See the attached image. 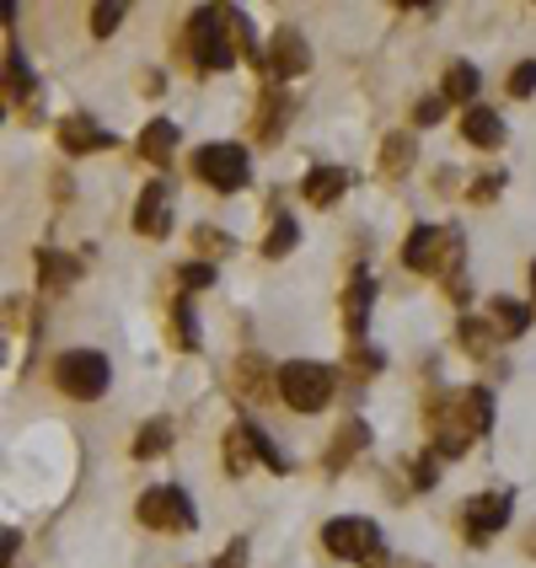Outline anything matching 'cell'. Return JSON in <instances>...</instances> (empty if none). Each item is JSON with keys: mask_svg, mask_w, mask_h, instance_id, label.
<instances>
[{"mask_svg": "<svg viewBox=\"0 0 536 568\" xmlns=\"http://www.w3.org/2000/svg\"><path fill=\"white\" fill-rule=\"evenodd\" d=\"M521 547H526V558H536V521L526 526V542H521Z\"/></svg>", "mask_w": 536, "mask_h": 568, "instance_id": "obj_41", "label": "cell"}, {"mask_svg": "<svg viewBox=\"0 0 536 568\" xmlns=\"http://www.w3.org/2000/svg\"><path fill=\"white\" fill-rule=\"evenodd\" d=\"M532 91H536V59H521L510 70V97H532Z\"/></svg>", "mask_w": 536, "mask_h": 568, "instance_id": "obj_36", "label": "cell"}, {"mask_svg": "<svg viewBox=\"0 0 536 568\" xmlns=\"http://www.w3.org/2000/svg\"><path fill=\"white\" fill-rule=\"evenodd\" d=\"M289 113H295L289 91L285 86H269L263 102H258V145H280V134L289 129Z\"/></svg>", "mask_w": 536, "mask_h": 568, "instance_id": "obj_16", "label": "cell"}, {"mask_svg": "<svg viewBox=\"0 0 536 568\" xmlns=\"http://www.w3.org/2000/svg\"><path fill=\"white\" fill-rule=\"evenodd\" d=\"M231 237L220 231V226H194V252H199V263H215V258H226L231 252Z\"/></svg>", "mask_w": 536, "mask_h": 568, "instance_id": "obj_31", "label": "cell"}, {"mask_svg": "<svg viewBox=\"0 0 536 568\" xmlns=\"http://www.w3.org/2000/svg\"><path fill=\"white\" fill-rule=\"evenodd\" d=\"M349 365H354V375H375V370H381V354L354 343V349H349Z\"/></svg>", "mask_w": 536, "mask_h": 568, "instance_id": "obj_38", "label": "cell"}, {"mask_svg": "<svg viewBox=\"0 0 536 568\" xmlns=\"http://www.w3.org/2000/svg\"><path fill=\"white\" fill-rule=\"evenodd\" d=\"M365 450H371V424H365V418H343V424H338V435H332L328 461H322V467H328V472H343V467H349L354 456H365Z\"/></svg>", "mask_w": 536, "mask_h": 568, "instance_id": "obj_17", "label": "cell"}, {"mask_svg": "<svg viewBox=\"0 0 536 568\" xmlns=\"http://www.w3.org/2000/svg\"><path fill=\"white\" fill-rule=\"evenodd\" d=\"M54 386H59L65 397H76V403H97V397L113 386V365H108V354H97V349H65V354L54 360Z\"/></svg>", "mask_w": 536, "mask_h": 568, "instance_id": "obj_4", "label": "cell"}, {"mask_svg": "<svg viewBox=\"0 0 536 568\" xmlns=\"http://www.w3.org/2000/svg\"><path fill=\"white\" fill-rule=\"evenodd\" d=\"M177 145H183V129L172 119H151L145 129H140V156L151 166H166L172 156H177Z\"/></svg>", "mask_w": 536, "mask_h": 568, "instance_id": "obj_19", "label": "cell"}, {"mask_svg": "<svg viewBox=\"0 0 536 568\" xmlns=\"http://www.w3.org/2000/svg\"><path fill=\"white\" fill-rule=\"evenodd\" d=\"M371 306H375V280L365 269H354L349 284H343V332L360 343L365 338V327H371Z\"/></svg>", "mask_w": 536, "mask_h": 568, "instance_id": "obj_12", "label": "cell"}, {"mask_svg": "<svg viewBox=\"0 0 536 568\" xmlns=\"http://www.w3.org/2000/svg\"><path fill=\"white\" fill-rule=\"evenodd\" d=\"M172 343L188 354V349H199V323H194V306H188V295H177L172 301Z\"/></svg>", "mask_w": 536, "mask_h": 568, "instance_id": "obj_28", "label": "cell"}, {"mask_svg": "<svg viewBox=\"0 0 536 568\" xmlns=\"http://www.w3.org/2000/svg\"><path fill=\"white\" fill-rule=\"evenodd\" d=\"M194 177L215 188V194H242L252 183V162L242 145H231V140H215V145H199L194 151Z\"/></svg>", "mask_w": 536, "mask_h": 568, "instance_id": "obj_7", "label": "cell"}, {"mask_svg": "<svg viewBox=\"0 0 536 568\" xmlns=\"http://www.w3.org/2000/svg\"><path fill=\"white\" fill-rule=\"evenodd\" d=\"M478 86H483L478 65H472V59H456L451 70H446V81H440V97H446V102H472Z\"/></svg>", "mask_w": 536, "mask_h": 568, "instance_id": "obj_24", "label": "cell"}, {"mask_svg": "<svg viewBox=\"0 0 536 568\" xmlns=\"http://www.w3.org/2000/svg\"><path fill=\"white\" fill-rule=\"evenodd\" d=\"M242 429H248V440H252V456H258V461H263L269 472H289V456H285L280 446H274L269 435H263V424H252V418H242Z\"/></svg>", "mask_w": 536, "mask_h": 568, "instance_id": "obj_29", "label": "cell"}, {"mask_svg": "<svg viewBox=\"0 0 536 568\" xmlns=\"http://www.w3.org/2000/svg\"><path fill=\"white\" fill-rule=\"evenodd\" d=\"M177 280H183V295H199V290L215 284V263H199V258H194V263L177 269Z\"/></svg>", "mask_w": 536, "mask_h": 568, "instance_id": "obj_33", "label": "cell"}, {"mask_svg": "<svg viewBox=\"0 0 536 568\" xmlns=\"http://www.w3.org/2000/svg\"><path fill=\"white\" fill-rule=\"evenodd\" d=\"M435 478H440V456H435V450L413 456V488H418V493H429V488H435Z\"/></svg>", "mask_w": 536, "mask_h": 568, "instance_id": "obj_34", "label": "cell"}, {"mask_svg": "<svg viewBox=\"0 0 536 568\" xmlns=\"http://www.w3.org/2000/svg\"><path fill=\"white\" fill-rule=\"evenodd\" d=\"M456 343H461L472 360H494L499 332H494V323H483V317H461V323H456Z\"/></svg>", "mask_w": 536, "mask_h": 568, "instance_id": "obj_23", "label": "cell"}, {"mask_svg": "<svg viewBox=\"0 0 536 568\" xmlns=\"http://www.w3.org/2000/svg\"><path fill=\"white\" fill-rule=\"evenodd\" d=\"M252 461H258V456H252V440H248V429L237 424V429L226 435V472H231V478H242V472H248Z\"/></svg>", "mask_w": 536, "mask_h": 568, "instance_id": "obj_30", "label": "cell"}, {"mask_svg": "<svg viewBox=\"0 0 536 568\" xmlns=\"http://www.w3.org/2000/svg\"><path fill=\"white\" fill-rule=\"evenodd\" d=\"M215 568H248V542L237 536V542H231V547H226V553L215 558Z\"/></svg>", "mask_w": 536, "mask_h": 568, "instance_id": "obj_39", "label": "cell"}, {"mask_svg": "<svg viewBox=\"0 0 536 568\" xmlns=\"http://www.w3.org/2000/svg\"><path fill=\"white\" fill-rule=\"evenodd\" d=\"M54 134H59V151H65V156H91V151H113V145H119V134H113L108 123H97L91 113H65Z\"/></svg>", "mask_w": 536, "mask_h": 568, "instance_id": "obj_11", "label": "cell"}, {"mask_svg": "<svg viewBox=\"0 0 536 568\" xmlns=\"http://www.w3.org/2000/svg\"><path fill=\"white\" fill-rule=\"evenodd\" d=\"M332 386H338V375L332 365H317V360H289L280 365V403L289 413H322L332 403Z\"/></svg>", "mask_w": 536, "mask_h": 568, "instance_id": "obj_5", "label": "cell"}, {"mask_svg": "<svg viewBox=\"0 0 536 568\" xmlns=\"http://www.w3.org/2000/svg\"><path fill=\"white\" fill-rule=\"evenodd\" d=\"M322 547L354 568L386 564V536H381V526L365 521V515H338V521H328V526H322Z\"/></svg>", "mask_w": 536, "mask_h": 568, "instance_id": "obj_3", "label": "cell"}, {"mask_svg": "<svg viewBox=\"0 0 536 568\" xmlns=\"http://www.w3.org/2000/svg\"><path fill=\"white\" fill-rule=\"evenodd\" d=\"M532 295H536V258H532Z\"/></svg>", "mask_w": 536, "mask_h": 568, "instance_id": "obj_42", "label": "cell"}, {"mask_svg": "<svg viewBox=\"0 0 536 568\" xmlns=\"http://www.w3.org/2000/svg\"><path fill=\"white\" fill-rule=\"evenodd\" d=\"M119 22H124V6H119V0L91 6V33H97V39H113V33H119Z\"/></svg>", "mask_w": 536, "mask_h": 568, "instance_id": "obj_32", "label": "cell"}, {"mask_svg": "<svg viewBox=\"0 0 536 568\" xmlns=\"http://www.w3.org/2000/svg\"><path fill=\"white\" fill-rule=\"evenodd\" d=\"M461 140L478 145V151H499L504 145V119H499L494 108H467L461 113Z\"/></svg>", "mask_w": 536, "mask_h": 568, "instance_id": "obj_20", "label": "cell"}, {"mask_svg": "<svg viewBox=\"0 0 536 568\" xmlns=\"http://www.w3.org/2000/svg\"><path fill=\"white\" fill-rule=\"evenodd\" d=\"M17 542H22V531L11 526V531H6V542H0V553H6V564H11V558H17Z\"/></svg>", "mask_w": 536, "mask_h": 568, "instance_id": "obj_40", "label": "cell"}, {"mask_svg": "<svg viewBox=\"0 0 536 568\" xmlns=\"http://www.w3.org/2000/svg\"><path fill=\"white\" fill-rule=\"evenodd\" d=\"M183 48L194 54V65H199V70H209V76H215V70H231V65H237V54L263 59V54L252 48L248 11H231V6H199V11L188 17Z\"/></svg>", "mask_w": 536, "mask_h": 568, "instance_id": "obj_1", "label": "cell"}, {"mask_svg": "<svg viewBox=\"0 0 536 568\" xmlns=\"http://www.w3.org/2000/svg\"><path fill=\"white\" fill-rule=\"evenodd\" d=\"M349 188H354V172H349V166H311L306 183H300L306 204H317V209H332Z\"/></svg>", "mask_w": 536, "mask_h": 568, "instance_id": "obj_15", "label": "cell"}, {"mask_svg": "<svg viewBox=\"0 0 536 568\" xmlns=\"http://www.w3.org/2000/svg\"><path fill=\"white\" fill-rule=\"evenodd\" d=\"M172 450V418H151L140 435H134V461H156Z\"/></svg>", "mask_w": 536, "mask_h": 568, "instance_id": "obj_26", "label": "cell"}, {"mask_svg": "<svg viewBox=\"0 0 536 568\" xmlns=\"http://www.w3.org/2000/svg\"><path fill=\"white\" fill-rule=\"evenodd\" d=\"M494 429V392L489 386H461L429 413V440L440 461H456L467 446H478Z\"/></svg>", "mask_w": 536, "mask_h": 568, "instance_id": "obj_2", "label": "cell"}, {"mask_svg": "<svg viewBox=\"0 0 536 568\" xmlns=\"http://www.w3.org/2000/svg\"><path fill=\"white\" fill-rule=\"evenodd\" d=\"M510 493H472L467 499V510H461V531H467V542L472 547H489L499 531L510 526Z\"/></svg>", "mask_w": 536, "mask_h": 568, "instance_id": "obj_10", "label": "cell"}, {"mask_svg": "<svg viewBox=\"0 0 536 568\" xmlns=\"http://www.w3.org/2000/svg\"><path fill=\"white\" fill-rule=\"evenodd\" d=\"M461 263V231L451 226H413L408 242H403V269L413 274H446Z\"/></svg>", "mask_w": 536, "mask_h": 568, "instance_id": "obj_6", "label": "cell"}, {"mask_svg": "<svg viewBox=\"0 0 536 568\" xmlns=\"http://www.w3.org/2000/svg\"><path fill=\"white\" fill-rule=\"evenodd\" d=\"M446 119V97H418V102H413V123H418V129H429V123H440Z\"/></svg>", "mask_w": 536, "mask_h": 568, "instance_id": "obj_35", "label": "cell"}, {"mask_svg": "<svg viewBox=\"0 0 536 568\" xmlns=\"http://www.w3.org/2000/svg\"><path fill=\"white\" fill-rule=\"evenodd\" d=\"M306 70H311V43H306V33L295 22H280L269 48H263V76H269V86H285L295 76H306Z\"/></svg>", "mask_w": 536, "mask_h": 568, "instance_id": "obj_9", "label": "cell"}, {"mask_svg": "<svg viewBox=\"0 0 536 568\" xmlns=\"http://www.w3.org/2000/svg\"><path fill=\"white\" fill-rule=\"evenodd\" d=\"M39 284L48 295H59V290H70V284L81 280V258H70V252H59V247H39Z\"/></svg>", "mask_w": 536, "mask_h": 568, "instance_id": "obj_18", "label": "cell"}, {"mask_svg": "<svg viewBox=\"0 0 536 568\" xmlns=\"http://www.w3.org/2000/svg\"><path fill=\"white\" fill-rule=\"evenodd\" d=\"M295 215H285V209H274V220H269V237H263V258H289L295 252Z\"/></svg>", "mask_w": 536, "mask_h": 568, "instance_id": "obj_27", "label": "cell"}, {"mask_svg": "<svg viewBox=\"0 0 536 568\" xmlns=\"http://www.w3.org/2000/svg\"><path fill=\"white\" fill-rule=\"evenodd\" d=\"M499 188H504V172H483V177L467 188V199H472V204H494Z\"/></svg>", "mask_w": 536, "mask_h": 568, "instance_id": "obj_37", "label": "cell"}, {"mask_svg": "<svg viewBox=\"0 0 536 568\" xmlns=\"http://www.w3.org/2000/svg\"><path fill=\"white\" fill-rule=\"evenodd\" d=\"M33 97H39V81H33L28 59L17 54V43H6V102L22 113V108H33Z\"/></svg>", "mask_w": 536, "mask_h": 568, "instance_id": "obj_21", "label": "cell"}, {"mask_svg": "<svg viewBox=\"0 0 536 568\" xmlns=\"http://www.w3.org/2000/svg\"><path fill=\"white\" fill-rule=\"evenodd\" d=\"M231 386L252 397V403H263V397H280V370L269 365V360H258V354H242L237 365H231Z\"/></svg>", "mask_w": 536, "mask_h": 568, "instance_id": "obj_14", "label": "cell"}, {"mask_svg": "<svg viewBox=\"0 0 536 568\" xmlns=\"http://www.w3.org/2000/svg\"><path fill=\"white\" fill-rule=\"evenodd\" d=\"M489 317L499 323L504 338H521V332L532 327V306H526V301H510V295H494V301H489Z\"/></svg>", "mask_w": 536, "mask_h": 568, "instance_id": "obj_25", "label": "cell"}, {"mask_svg": "<svg viewBox=\"0 0 536 568\" xmlns=\"http://www.w3.org/2000/svg\"><path fill=\"white\" fill-rule=\"evenodd\" d=\"M413 156H418L413 134L408 129H392V134L381 140V177H386V183H403L413 172Z\"/></svg>", "mask_w": 536, "mask_h": 568, "instance_id": "obj_22", "label": "cell"}, {"mask_svg": "<svg viewBox=\"0 0 536 568\" xmlns=\"http://www.w3.org/2000/svg\"><path fill=\"white\" fill-rule=\"evenodd\" d=\"M134 231L145 237V242H162L166 231H172V194H166V183H151L140 204H134Z\"/></svg>", "mask_w": 536, "mask_h": 568, "instance_id": "obj_13", "label": "cell"}, {"mask_svg": "<svg viewBox=\"0 0 536 568\" xmlns=\"http://www.w3.org/2000/svg\"><path fill=\"white\" fill-rule=\"evenodd\" d=\"M134 515H140V526L172 531V536H183V531L199 526V510H194V499H188V493H183L177 483L145 488V493H140V504H134Z\"/></svg>", "mask_w": 536, "mask_h": 568, "instance_id": "obj_8", "label": "cell"}]
</instances>
